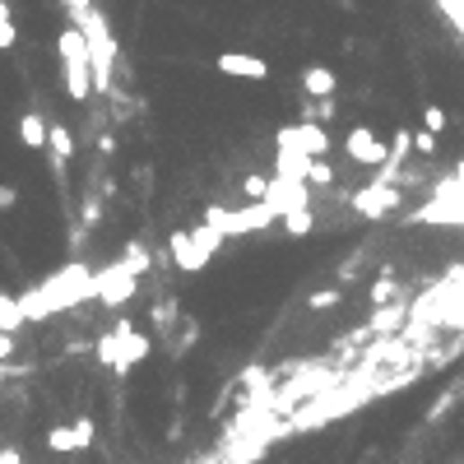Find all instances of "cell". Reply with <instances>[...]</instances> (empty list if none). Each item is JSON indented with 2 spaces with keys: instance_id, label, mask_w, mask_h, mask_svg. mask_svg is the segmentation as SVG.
<instances>
[{
  "instance_id": "cell-1",
  "label": "cell",
  "mask_w": 464,
  "mask_h": 464,
  "mask_svg": "<svg viewBox=\"0 0 464 464\" xmlns=\"http://www.w3.org/2000/svg\"><path fill=\"white\" fill-rule=\"evenodd\" d=\"M79 33H84L89 42V66H93V93H107L112 89V70H117V38H112V23H107V14L93 5L84 14L70 19Z\"/></svg>"
},
{
  "instance_id": "cell-2",
  "label": "cell",
  "mask_w": 464,
  "mask_h": 464,
  "mask_svg": "<svg viewBox=\"0 0 464 464\" xmlns=\"http://www.w3.org/2000/svg\"><path fill=\"white\" fill-rule=\"evenodd\" d=\"M149 335H140V330H135V325L121 316L117 320V330L112 335H102L98 339V363L102 367H112V372H130L135 363H144L149 358Z\"/></svg>"
},
{
  "instance_id": "cell-3",
  "label": "cell",
  "mask_w": 464,
  "mask_h": 464,
  "mask_svg": "<svg viewBox=\"0 0 464 464\" xmlns=\"http://www.w3.org/2000/svg\"><path fill=\"white\" fill-rule=\"evenodd\" d=\"M275 209L269 205H247V209H209L205 214V223H214L223 237H237V232H260V228H269L275 223Z\"/></svg>"
},
{
  "instance_id": "cell-4",
  "label": "cell",
  "mask_w": 464,
  "mask_h": 464,
  "mask_svg": "<svg viewBox=\"0 0 464 464\" xmlns=\"http://www.w3.org/2000/svg\"><path fill=\"white\" fill-rule=\"evenodd\" d=\"M135 284H140V279L126 275L121 260H117V265H107V269H98V275H93V297H98L102 307H126L130 297H135Z\"/></svg>"
},
{
  "instance_id": "cell-5",
  "label": "cell",
  "mask_w": 464,
  "mask_h": 464,
  "mask_svg": "<svg viewBox=\"0 0 464 464\" xmlns=\"http://www.w3.org/2000/svg\"><path fill=\"white\" fill-rule=\"evenodd\" d=\"M265 205L275 209L279 218H284V214H297V209H311V186H307V181H293V177H269Z\"/></svg>"
},
{
  "instance_id": "cell-6",
  "label": "cell",
  "mask_w": 464,
  "mask_h": 464,
  "mask_svg": "<svg viewBox=\"0 0 464 464\" xmlns=\"http://www.w3.org/2000/svg\"><path fill=\"white\" fill-rule=\"evenodd\" d=\"M279 149L302 153V158H325V153H330V135H325L316 121H302V126L279 130Z\"/></svg>"
},
{
  "instance_id": "cell-7",
  "label": "cell",
  "mask_w": 464,
  "mask_h": 464,
  "mask_svg": "<svg viewBox=\"0 0 464 464\" xmlns=\"http://www.w3.org/2000/svg\"><path fill=\"white\" fill-rule=\"evenodd\" d=\"M344 153H348L353 162H363V168H386V162H390V149L381 144V140H376V135H372L367 126H353V130H348Z\"/></svg>"
},
{
  "instance_id": "cell-8",
  "label": "cell",
  "mask_w": 464,
  "mask_h": 464,
  "mask_svg": "<svg viewBox=\"0 0 464 464\" xmlns=\"http://www.w3.org/2000/svg\"><path fill=\"white\" fill-rule=\"evenodd\" d=\"M214 66H218V74H228V79H251V84L269 79V61H265V57H251V51H223Z\"/></svg>"
},
{
  "instance_id": "cell-9",
  "label": "cell",
  "mask_w": 464,
  "mask_h": 464,
  "mask_svg": "<svg viewBox=\"0 0 464 464\" xmlns=\"http://www.w3.org/2000/svg\"><path fill=\"white\" fill-rule=\"evenodd\" d=\"M395 205H399V190H395L390 181H372L367 190L353 196V209H358L363 218H381V214H390Z\"/></svg>"
},
{
  "instance_id": "cell-10",
  "label": "cell",
  "mask_w": 464,
  "mask_h": 464,
  "mask_svg": "<svg viewBox=\"0 0 464 464\" xmlns=\"http://www.w3.org/2000/svg\"><path fill=\"white\" fill-rule=\"evenodd\" d=\"M47 446L61 451V455L89 451V446H93V418H74L70 427H51V432H47Z\"/></svg>"
},
{
  "instance_id": "cell-11",
  "label": "cell",
  "mask_w": 464,
  "mask_h": 464,
  "mask_svg": "<svg viewBox=\"0 0 464 464\" xmlns=\"http://www.w3.org/2000/svg\"><path fill=\"white\" fill-rule=\"evenodd\" d=\"M168 251H172L177 269H186V275H196V269H205V265H209V260L200 256V247H196V237H190L186 228H177V232L168 237Z\"/></svg>"
},
{
  "instance_id": "cell-12",
  "label": "cell",
  "mask_w": 464,
  "mask_h": 464,
  "mask_svg": "<svg viewBox=\"0 0 464 464\" xmlns=\"http://www.w3.org/2000/svg\"><path fill=\"white\" fill-rule=\"evenodd\" d=\"M61 79H66V93H70L74 102H89V93H93V70H89V61H61Z\"/></svg>"
},
{
  "instance_id": "cell-13",
  "label": "cell",
  "mask_w": 464,
  "mask_h": 464,
  "mask_svg": "<svg viewBox=\"0 0 464 464\" xmlns=\"http://www.w3.org/2000/svg\"><path fill=\"white\" fill-rule=\"evenodd\" d=\"M302 89H307L311 98H320V102H330L335 89H339V79H335L330 66H307V70H302Z\"/></svg>"
},
{
  "instance_id": "cell-14",
  "label": "cell",
  "mask_w": 464,
  "mask_h": 464,
  "mask_svg": "<svg viewBox=\"0 0 464 464\" xmlns=\"http://www.w3.org/2000/svg\"><path fill=\"white\" fill-rule=\"evenodd\" d=\"M47 117L42 112H19V140L23 149H47Z\"/></svg>"
},
{
  "instance_id": "cell-15",
  "label": "cell",
  "mask_w": 464,
  "mask_h": 464,
  "mask_svg": "<svg viewBox=\"0 0 464 464\" xmlns=\"http://www.w3.org/2000/svg\"><path fill=\"white\" fill-rule=\"evenodd\" d=\"M47 149H51V158H57V168L74 158V135H70L66 121H51L47 126Z\"/></svg>"
},
{
  "instance_id": "cell-16",
  "label": "cell",
  "mask_w": 464,
  "mask_h": 464,
  "mask_svg": "<svg viewBox=\"0 0 464 464\" xmlns=\"http://www.w3.org/2000/svg\"><path fill=\"white\" fill-rule=\"evenodd\" d=\"M190 237H196V247H200L205 260H214V251L223 247V232H218L214 223H196V228H190Z\"/></svg>"
},
{
  "instance_id": "cell-17",
  "label": "cell",
  "mask_w": 464,
  "mask_h": 464,
  "mask_svg": "<svg viewBox=\"0 0 464 464\" xmlns=\"http://www.w3.org/2000/svg\"><path fill=\"white\" fill-rule=\"evenodd\" d=\"M23 325V307H19V297H5L0 293V335H14Z\"/></svg>"
},
{
  "instance_id": "cell-18",
  "label": "cell",
  "mask_w": 464,
  "mask_h": 464,
  "mask_svg": "<svg viewBox=\"0 0 464 464\" xmlns=\"http://www.w3.org/2000/svg\"><path fill=\"white\" fill-rule=\"evenodd\" d=\"M149 265H153V260H149V251L140 247V241H130V247L121 251V269H126V275H135V279H140Z\"/></svg>"
},
{
  "instance_id": "cell-19",
  "label": "cell",
  "mask_w": 464,
  "mask_h": 464,
  "mask_svg": "<svg viewBox=\"0 0 464 464\" xmlns=\"http://www.w3.org/2000/svg\"><path fill=\"white\" fill-rule=\"evenodd\" d=\"M390 297H395V269L386 265V269H381V279L372 284V293H367V302H372V307H386Z\"/></svg>"
},
{
  "instance_id": "cell-20",
  "label": "cell",
  "mask_w": 464,
  "mask_h": 464,
  "mask_svg": "<svg viewBox=\"0 0 464 464\" xmlns=\"http://www.w3.org/2000/svg\"><path fill=\"white\" fill-rule=\"evenodd\" d=\"M19 42V29H14V10L10 0H0V51H10Z\"/></svg>"
},
{
  "instance_id": "cell-21",
  "label": "cell",
  "mask_w": 464,
  "mask_h": 464,
  "mask_svg": "<svg viewBox=\"0 0 464 464\" xmlns=\"http://www.w3.org/2000/svg\"><path fill=\"white\" fill-rule=\"evenodd\" d=\"M339 302H344V293H339V288H316V293L307 297V307H311V311H335Z\"/></svg>"
},
{
  "instance_id": "cell-22",
  "label": "cell",
  "mask_w": 464,
  "mask_h": 464,
  "mask_svg": "<svg viewBox=\"0 0 464 464\" xmlns=\"http://www.w3.org/2000/svg\"><path fill=\"white\" fill-rule=\"evenodd\" d=\"M284 228H288L293 237H307V232L316 228V218H311V209H297V214H284Z\"/></svg>"
},
{
  "instance_id": "cell-23",
  "label": "cell",
  "mask_w": 464,
  "mask_h": 464,
  "mask_svg": "<svg viewBox=\"0 0 464 464\" xmlns=\"http://www.w3.org/2000/svg\"><path fill=\"white\" fill-rule=\"evenodd\" d=\"M307 186H335V168L325 158H311V168H307Z\"/></svg>"
},
{
  "instance_id": "cell-24",
  "label": "cell",
  "mask_w": 464,
  "mask_h": 464,
  "mask_svg": "<svg viewBox=\"0 0 464 464\" xmlns=\"http://www.w3.org/2000/svg\"><path fill=\"white\" fill-rule=\"evenodd\" d=\"M265 190H269V177H260V172H251L247 181H241V196H247L251 205H265Z\"/></svg>"
},
{
  "instance_id": "cell-25",
  "label": "cell",
  "mask_w": 464,
  "mask_h": 464,
  "mask_svg": "<svg viewBox=\"0 0 464 464\" xmlns=\"http://www.w3.org/2000/svg\"><path fill=\"white\" fill-rule=\"evenodd\" d=\"M423 130H432V135H442V130H446V107H436V102H427V107H423Z\"/></svg>"
},
{
  "instance_id": "cell-26",
  "label": "cell",
  "mask_w": 464,
  "mask_h": 464,
  "mask_svg": "<svg viewBox=\"0 0 464 464\" xmlns=\"http://www.w3.org/2000/svg\"><path fill=\"white\" fill-rule=\"evenodd\" d=\"M414 153H427V158L436 153V135H432V130H418V135H414Z\"/></svg>"
},
{
  "instance_id": "cell-27",
  "label": "cell",
  "mask_w": 464,
  "mask_h": 464,
  "mask_svg": "<svg viewBox=\"0 0 464 464\" xmlns=\"http://www.w3.org/2000/svg\"><path fill=\"white\" fill-rule=\"evenodd\" d=\"M436 5L446 10V19H451V23H464V0H436Z\"/></svg>"
},
{
  "instance_id": "cell-28",
  "label": "cell",
  "mask_w": 464,
  "mask_h": 464,
  "mask_svg": "<svg viewBox=\"0 0 464 464\" xmlns=\"http://www.w3.org/2000/svg\"><path fill=\"white\" fill-rule=\"evenodd\" d=\"M14 205H19V190L0 181V214H5V209H14Z\"/></svg>"
},
{
  "instance_id": "cell-29",
  "label": "cell",
  "mask_w": 464,
  "mask_h": 464,
  "mask_svg": "<svg viewBox=\"0 0 464 464\" xmlns=\"http://www.w3.org/2000/svg\"><path fill=\"white\" fill-rule=\"evenodd\" d=\"M79 218H84V223L93 228V223H98V218H102V205H98V200L89 196V200H84V214H79Z\"/></svg>"
},
{
  "instance_id": "cell-30",
  "label": "cell",
  "mask_w": 464,
  "mask_h": 464,
  "mask_svg": "<svg viewBox=\"0 0 464 464\" xmlns=\"http://www.w3.org/2000/svg\"><path fill=\"white\" fill-rule=\"evenodd\" d=\"M14 348H19V339H14V335H0V363H10V358H14Z\"/></svg>"
},
{
  "instance_id": "cell-31",
  "label": "cell",
  "mask_w": 464,
  "mask_h": 464,
  "mask_svg": "<svg viewBox=\"0 0 464 464\" xmlns=\"http://www.w3.org/2000/svg\"><path fill=\"white\" fill-rule=\"evenodd\" d=\"M61 5H66V14L74 19V14H84V10H93V0H61Z\"/></svg>"
},
{
  "instance_id": "cell-32",
  "label": "cell",
  "mask_w": 464,
  "mask_h": 464,
  "mask_svg": "<svg viewBox=\"0 0 464 464\" xmlns=\"http://www.w3.org/2000/svg\"><path fill=\"white\" fill-rule=\"evenodd\" d=\"M0 464H23V451L19 446H0Z\"/></svg>"
},
{
  "instance_id": "cell-33",
  "label": "cell",
  "mask_w": 464,
  "mask_h": 464,
  "mask_svg": "<svg viewBox=\"0 0 464 464\" xmlns=\"http://www.w3.org/2000/svg\"><path fill=\"white\" fill-rule=\"evenodd\" d=\"M10 376V363H0V381H5Z\"/></svg>"
},
{
  "instance_id": "cell-34",
  "label": "cell",
  "mask_w": 464,
  "mask_h": 464,
  "mask_svg": "<svg viewBox=\"0 0 464 464\" xmlns=\"http://www.w3.org/2000/svg\"><path fill=\"white\" fill-rule=\"evenodd\" d=\"M455 399H460V404H464V386H460V390H455Z\"/></svg>"
}]
</instances>
